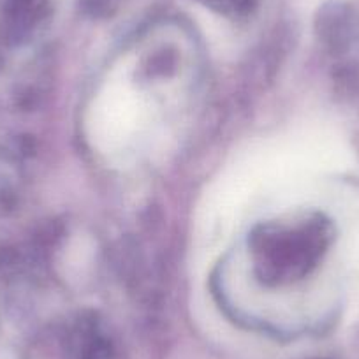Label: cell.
I'll list each match as a JSON object with an SVG mask.
<instances>
[{"mask_svg": "<svg viewBox=\"0 0 359 359\" xmlns=\"http://www.w3.org/2000/svg\"><path fill=\"white\" fill-rule=\"evenodd\" d=\"M210 2H217L219 6H229V8H240V6H247L250 0H210Z\"/></svg>", "mask_w": 359, "mask_h": 359, "instance_id": "obj_1", "label": "cell"}]
</instances>
